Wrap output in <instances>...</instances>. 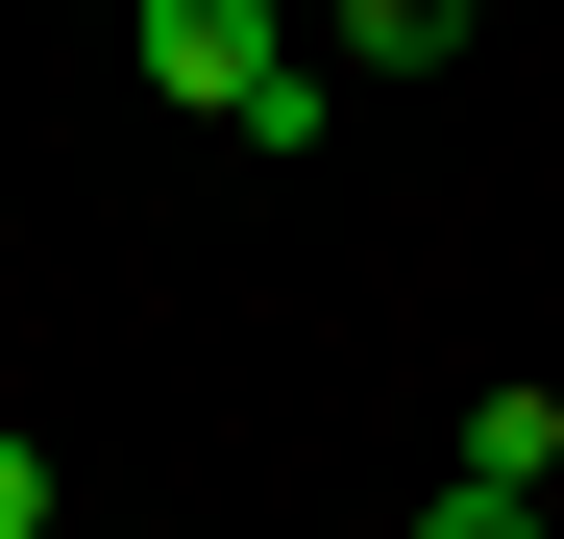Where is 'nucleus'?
I'll list each match as a JSON object with an SVG mask.
<instances>
[{
  "instance_id": "nucleus-2",
  "label": "nucleus",
  "mask_w": 564,
  "mask_h": 539,
  "mask_svg": "<svg viewBox=\"0 0 564 539\" xmlns=\"http://www.w3.org/2000/svg\"><path fill=\"white\" fill-rule=\"evenodd\" d=\"M319 25H344V74H442L466 25H491V0H319Z\"/></svg>"
},
{
  "instance_id": "nucleus-3",
  "label": "nucleus",
  "mask_w": 564,
  "mask_h": 539,
  "mask_svg": "<svg viewBox=\"0 0 564 539\" xmlns=\"http://www.w3.org/2000/svg\"><path fill=\"white\" fill-rule=\"evenodd\" d=\"M417 539H540V491H466V466H442V515H417Z\"/></svg>"
},
{
  "instance_id": "nucleus-4",
  "label": "nucleus",
  "mask_w": 564,
  "mask_h": 539,
  "mask_svg": "<svg viewBox=\"0 0 564 539\" xmlns=\"http://www.w3.org/2000/svg\"><path fill=\"white\" fill-rule=\"evenodd\" d=\"M0 539H74V515H50V441H0Z\"/></svg>"
},
{
  "instance_id": "nucleus-1",
  "label": "nucleus",
  "mask_w": 564,
  "mask_h": 539,
  "mask_svg": "<svg viewBox=\"0 0 564 539\" xmlns=\"http://www.w3.org/2000/svg\"><path fill=\"white\" fill-rule=\"evenodd\" d=\"M148 99L270 123V99H295V0H148Z\"/></svg>"
}]
</instances>
